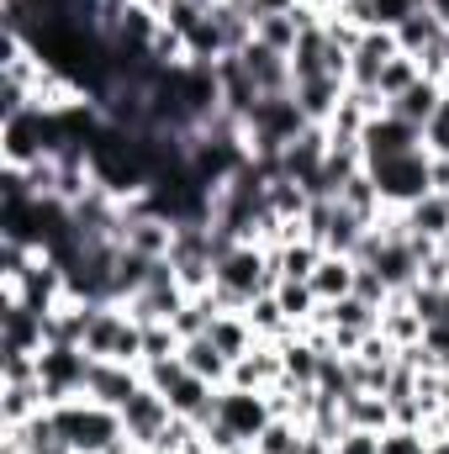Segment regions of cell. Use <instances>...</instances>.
Returning a JSON list of instances; mask_svg holds the SVG:
<instances>
[{"label": "cell", "mask_w": 449, "mask_h": 454, "mask_svg": "<svg viewBox=\"0 0 449 454\" xmlns=\"http://www.w3.org/2000/svg\"><path fill=\"white\" fill-rule=\"evenodd\" d=\"M275 280L280 275H275L264 243H232L212 264V296H217L223 312H248V301L264 296V291H275Z\"/></svg>", "instance_id": "obj_1"}, {"label": "cell", "mask_w": 449, "mask_h": 454, "mask_svg": "<svg viewBox=\"0 0 449 454\" xmlns=\"http://www.w3.org/2000/svg\"><path fill=\"white\" fill-rule=\"evenodd\" d=\"M85 354L143 364V323L127 312V301H85Z\"/></svg>", "instance_id": "obj_2"}, {"label": "cell", "mask_w": 449, "mask_h": 454, "mask_svg": "<svg viewBox=\"0 0 449 454\" xmlns=\"http://www.w3.org/2000/svg\"><path fill=\"white\" fill-rule=\"evenodd\" d=\"M48 418H53V428L69 439V450L75 454H106L112 444L127 439L122 412H116V407H101V402H91V396H69V402L48 407Z\"/></svg>", "instance_id": "obj_3"}, {"label": "cell", "mask_w": 449, "mask_h": 454, "mask_svg": "<svg viewBox=\"0 0 449 454\" xmlns=\"http://www.w3.org/2000/svg\"><path fill=\"white\" fill-rule=\"evenodd\" d=\"M386 212H407L413 201H423L434 191V153L418 148V153H402V159H381V164H365Z\"/></svg>", "instance_id": "obj_4"}, {"label": "cell", "mask_w": 449, "mask_h": 454, "mask_svg": "<svg viewBox=\"0 0 449 454\" xmlns=\"http://www.w3.org/2000/svg\"><path fill=\"white\" fill-rule=\"evenodd\" d=\"M91 364H96V359H91L85 348H75V343H48V348H37V380H43V391H48V407L69 402V396H85Z\"/></svg>", "instance_id": "obj_5"}, {"label": "cell", "mask_w": 449, "mask_h": 454, "mask_svg": "<svg viewBox=\"0 0 449 454\" xmlns=\"http://www.w3.org/2000/svg\"><path fill=\"white\" fill-rule=\"evenodd\" d=\"M217 418H223L227 428L243 439V444H254L270 423H275V407H270V391H243V386H223L217 391Z\"/></svg>", "instance_id": "obj_6"}, {"label": "cell", "mask_w": 449, "mask_h": 454, "mask_svg": "<svg viewBox=\"0 0 449 454\" xmlns=\"http://www.w3.org/2000/svg\"><path fill=\"white\" fill-rule=\"evenodd\" d=\"M359 148H365V164H381V159H402V153H418L423 148V127L402 121L397 112H381L365 121L359 132Z\"/></svg>", "instance_id": "obj_7"}, {"label": "cell", "mask_w": 449, "mask_h": 454, "mask_svg": "<svg viewBox=\"0 0 449 454\" xmlns=\"http://www.w3.org/2000/svg\"><path fill=\"white\" fill-rule=\"evenodd\" d=\"M169 423H175V412H169V402H164L148 380H143V391L122 407V428H127V439H132L138 450H154Z\"/></svg>", "instance_id": "obj_8"}, {"label": "cell", "mask_w": 449, "mask_h": 454, "mask_svg": "<svg viewBox=\"0 0 449 454\" xmlns=\"http://www.w3.org/2000/svg\"><path fill=\"white\" fill-rule=\"evenodd\" d=\"M397 53H402V48H397V32H391V27H370V32L354 43V53H349V85H354V90H375L381 69H386Z\"/></svg>", "instance_id": "obj_9"}, {"label": "cell", "mask_w": 449, "mask_h": 454, "mask_svg": "<svg viewBox=\"0 0 449 454\" xmlns=\"http://www.w3.org/2000/svg\"><path fill=\"white\" fill-rule=\"evenodd\" d=\"M138 391H143V364H116V359H96V364H91V386H85L91 402L122 412Z\"/></svg>", "instance_id": "obj_10"}, {"label": "cell", "mask_w": 449, "mask_h": 454, "mask_svg": "<svg viewBox=\"0 0 449 454\" xmlns=\"http://www.w3.org/2000/svg\"><path fill=\"white\" fill-rule=\"evenodd\" d=\"M323 159H328V127H307L296 143H286V153H280L275 175H286V180H296V185L307 191V185L318 180Z\"/></svg>", "instance_id": "obj_11"}, {"label": "cell", "mask_w": 449, "mask_h": 454, "mask_svg": "<svg viewBox=\"0 0 449 454\" xmlns=\"http://www.w3.org/2000/svg\"><path fill=\"white\" fill-rule=\"evenodd\" d=\"M280 380H286V364L275 343H254L243 359H232V375H227V386H243V391H270Z\"/></svg>", "instance_id": "obj_12"}, {"label": "cell", "mask_w": 449, "mask_h": 454, "mask_svg": "<svg viewBox=\"0 0 449 454\" xmlns=\"http://www.w3.org/2000/svg\"><path fill=\"white\" fill-rule=\"evenodd\" d=\"M402 227H407L418 243L445 248V243H449V196H445V191H429L423 201H413V207L402 212Z\"/></svg>", "instance_id": "obj_13"}, {"label": "cell", "mask_w": 449, "mask_h": 454, "mask_svg": "<svg viewBox=\"0 0 449 454\" xmlns=\"http://www.w3.org/2000/svg\"><path fill=\"white\" fill-rule=\"evenodd\" d=\"M343 90H349V80H338V74H318V80H296V85H291L296 106L307 112V121H312V127H328V121H334Z\"/></svg>", "instance_id": "obj_14"}, {"label": "cell", "mask_w": 449, "mask_h": 454, "mask_svg": "<svg viewBox=\"0 0 449 454\" xmlns=\"http://www.w3.org/2000/svg\"><path fill=\"white\" fill-rule=\"evenodd\" d=\"M48 412V391L43 380H0V428H16V423H32Z\"/></svg>", "instance_id": "obj_15"}, {"label": "cell", "mask_w": 449, "mask_h": 454, "mask_svg": "<svg viewBox=\"0 0 449 454\" xmlns=\"http://www.w3.org/2000/svg\"><path fill=\"white\" fill-rule=\"evenodd\" d=\"M238 53H243V64H248V74H254V85H259L264 96H286V90L296 85L286 53H275V48H264V43H248V48H238Z\"/></svg>", "instance_id": "obj_16"}, {"label": "cell", "mask_w": 449, "mask_h": 454, "mask_svg": "<svg viewBox=\"0 0 449 454\" xmlns=\"http://www.w3.org/2000/svg\"><path fill=\"white\" fill-rule=\"evenodd\" d=\"M323 243H312L307 232L302 238H286V243H270V264H275V275L280 280H312V270L323 264Z\"/></svg>", "instance_id": "obj_17"}, {"label": "cell", "mask_w": 449, "mask_h": 454, "mask_svg": "<svg viewBox=\"0 0 449 454\" xmlns=\"http://www.w3.org/2000/svg\"><path fill=\"white\" fill-rule=\"evenodd\" d=\"M439 106H445V85L423 74V80H418L413 90H402V96H397L386 112H397L402 121H413V127H429V121L439 116Z\"/></svg>", "instance_id": "obj_18"}, {"label": "cell", "mask_w": 449, "mask_h": 454, "mask_svg": "<svg viewBox=\"0 0 449 454\" xmlns=\"http://www.w3.org/2000/svg\"><path fill=\"white\" fill-rule=\"evenodd\" d=\"M354 275H359L354 259H343V254H323V264L312 270V291H318V301H343V296H354Z\"/></svg>", "instance_id": "obj_19"}, {"label": "cell", "mask_w": 449, "mask_h": 454, "mask_svg": "<svg viewBox=\"0 0 449 454\" xmlns=\"http://www.w3.org/2000/svg\"><path fill=\"white\" fill-rule=\"evenodd\" d=\"M180 359H185V370L191 375H201V380H212L217 391L227 386V375H232V359H227L223 348L212 339H191V343H180Z\"/></svg>", "instance_id": "obj_20"}, {"label": "cell", "mask_w": 449, "mask_h": 454, "mask_svg": "<svg viewBox=\"0 0 449 454\" xmlns=\"http://www.w3.org/2000/svg\"><path fill=\"white\" fill-rule=\"evenodd\" d=\"M275 301H280V312L291 317V328H312L318 312H323L312 280H275Z\"/></svg>", "instance_id": "obj_21"}, {"label": "cell", "mask_w": 449, "mask_h": 454, "mask_svg": "<svg viewBox=\"0 0 449 454\" xmlns=\"http://www.w3.org/2000/svg\"><path fill=\"white\" fill-rule=\"evenodd\" d=\"M445 32H449L445 21H439L429 5H418V11H413L402 27H397V48H402V53H413V59H423V53H429V48H434Z\"/></svg>", "instance_id": "obj_22"}, {"label": "cell", "mask_w": 449, "mask_h": 454, "mask_svg": "<svg viewBox=\"0 0 449 454\" xmlns=\"http://www.w3.org/2000/svg\"><path fill=\"white\" fill-rule=\"evenodd\" d=\"M423 328H429V323H423V317L407 307V296H402V291H397V296L381 307V333L397 343V348H407V343H423Z\"/></svg>", "instance_id": "obj_23"}, {"label": "cell", "mask_w": 449, "mask_h": 454, "mask_svg": "<svg viewBox=\"0 0 449 454\" xmlns=\"http://www.w3.org/2000/svg\"><path fill=\"white\" fill-rule=\"evenodd\" d=\"M207 339L217 343L227 359H243V354H248L254 343H264L259 333H254V328H248V317H243V312H217V317H212V333H207Z\"/></svg>", "instance_id": "obj_24"}, {"label": "cell", "mask_w": 449, "mask_h": 454, "mask_svg": "<svg viewBox=\"0 0 449 454\" xmlns=\"http://www.w3.org/2000/svg\"><path fill=\"white\" fill-rule=\"evenodd\" d=\"M343 423L365 428V434H386L391 428V402L370 396V391H354V396H343Z\"/></svg>", "instance_id": "obj_25"}, {"label": "cell", "mask_w": 449, "mask_h": 454, "mask_svg": "<svg viewBox=\"0 0 449 454\" xmlns=\"http://www.w3.org/2000/svg\"><path fill=\"white\" fill-rule=\"evenodd\" d=\"M254 43H264V48H275V53H296V43H302V21H296V11H280V16H254Z\"/></svg>", "instance_id": "obj_26"}, {"label": "cell", "mask_w": 449, "mask_h": 454, "mask_svg": "<svg viewBox=\"0 0 449 454\" xmlns=\"http://www.w3.org/2000/svg\"><path fill=\"white\" fill-rule=\"evenodd\" d=\"M243 317H248V328H254V333H259L264 343H275V339H286V333H296V328H291V317L280 312V301H275V291H264V296H254Z\"/></svg>", "instance_id": "obj_27"}, {"label": "cell", "mask_w": 449, "mask_h": 454, "mask_svg": "<svg viewBox=\"0 0 449 454\" xmlns=\"http://www.w3.org/2000/svg\"><path fill=\"white\" fill-rule=\"evenodd\" d=\"M338 201H343L349 212H359V217H365L370 227H375L381 217H386V201H381V191H375L370 169H359V175H354V180H349V185L338 191Z\"/></svg>", "instance_id": "obj_28"}, {"label": "cell", "mask_w": 449, "mask_h": 454, "mask_svg": "<svg viewBox=\"0 0 449 454\" xmlns=\"http://www.w3.org/2000/svg\"><path fill=\"white\" fill-rule=\"evenodd\" d=\"M418 80H423V69H418V59H413V53H397V59H391V64L381 69V80H375V96H381V101L391 106V101H397L402 90H413Z\"/></svg>", "instance_id": "obj_29"}, {"label": "cell", "mask_w": 449, "mask_h": 454, "mask_svg": "<svg viewBox=\"0 0 449 454\" xmlns=\"http://www.w3.org/2000/svg\"><path fill=\"white\" fill-rule=\"evenodd\" d=\"M302 439H307V423H296V418H275V423L254 439V454H302Z\"/></svg>", "instance_id": "obj_30"}, {"label": "cell", "mask_w": 449, "mask_h": 454, "mask_svg": "<svg viewBox=\"0 0 449 454\" xmlns=\"http://www.w3.org/2000/svg\"><path fill=\"white\" fill-rule=\"evenodd\" d=\"M307 207H312V196H307L296 180H286V175H275V180H270V212H275L280 223H302V217H307Z\"/></svg>", "instance_id": "obj_31"}, {"label": "cell", "mask_w": 449, "mask_h": 454, "mask_svg": "<svg viewBox=\"0 0 449 454\" xmlns=\"http://www.w3.org/2000/svg\"><path fill=\"white\" fill-rule=\"evenodd\" d=\"M37 264V248L32 243H11V238H0V286L11 291V286H21V275Z\"/></svg>", "instance_id": "obj_32"}, {"label": "cell", "mask_w": 449, "mask_h": 454, "mask_svg": "<svg viewBox=\"0 0 449 454\" xmlns=\"http://www.w3.org/2000/svg\"><path fill=\"white\" fill-rule=\"evenodd\" d=\"M207 11H212V5H201V0H164V5H159V21H164L169 32L191 37V32L207 21Z\"/></svg>", "instance_id": "obj_33"}, {"label": "cell", "mask_w": 449, "mask_h": 454, "mask_svg": "<svg viewBox=\"0 0 449 454\" xmlns=\"http://www.w3.org/2000/svg\"><path fill=\"white\" fill-rule=\"evenodd\" d=\"M429 450H434V439H429L423 428H397V423H391V428L381 434V454H429Z\"/></svg>", "instance_id": "obj_34"}, {"label": "cell", "mask_w": 449, "mask_h": 454, "mask_svg": "<svg viewBox=\"0 0 449 454\" xmlns=\"http://www.w3.org/2000/svg\"><path fill=\"white\" fill-rule=\"evenodd\" d=\"M169 354H180V333L169 323H143V364L148 359H169Z\"/></svg>", "instance_id": "obj_35"}, {"label": "cell", "mask_w": 449, "mask_h": 454, "mask_svg": "<svg viewBox=\"0 0 449 454\" xmlns=\"http://www.w3.org/2000/svg\"><path fill=\"white\" fill-rule=\"evenodd\" d=\"M354 296H359V301H370V307H386V301H391V286H386L375 270H365V264H359V275H354Z\"/></svg>", "instance_id": "obj_36"}, {"label": "cell", "mask_w": 449, "mask_h": 454, "mask_svg": "<svg viewBox=\"0 0 449 454\" xmlns=\"http://www.w3.org/2000/svg\"><path fill=\"white\" fill-rule=\"evenodd\" d=\"M423 348H429L434 370H449V323H429L423 328Z\"/></svg>", "instance_id": "obj_37"}, {"label": "cell", "mask_w": 449, "mask_h": 454, "mask_svg": "<svg viewBox=\"0 0 449 454\" xmlns=\"http://www.w3.org/2000/svg\"><path fill=\"white\" fill-rule=\"evenodd\" d=\"M423 148L439 159V153H449V90H445V106H439V116L423 127Z\"/></svg>", "instance_id": "obj_38"}, {"label": "cell", "mask_w": 449, "mask_h": 454, "mask_svg": "<svg viewBox=\"0 0 449 454\" xmlns=\"http://www.w3.org/2000/svg\"><path fill=\"white\" fill-rule=\"evenodd\" d=\"M418 5H423V0H375V21L397 32V27H402V21H407V16H413Z\"/></svg>", "instance_id": "obj_39"}, {"label": "cell", "mask_w": 449, "mask_h": 454, "mask_svg": "<svg viewBox=\"0 0 449 454\" xmlns=\"http://www.w3.org/2000/svg\"><path fill=\"white\" fill-rule=\"evenodd\" d=\"M334 454H381V434H365V428H349L334 444Z\"/></svg>", "instance_id": "obj_40"}, {"label": "cell", "mask_w": 449, "mask_h": 454, "mask_svg": "<svg viewBox=\"0 0 449 454\" xmlns=\"http://www.w3.org/2000/svg\"><path fill=\"white\" fill-rule=\"evenodd\" d=\"M243 5H248L254 16H280V11H296L302 0H243Z\"/></svg>", "instance_id": "obj_41"}, {"label": "cell", "mask_w": 449, "mask_h": 454, "mask_svg": "<svg viewBox=\"0 0 449 454\" xmlns=\"http://www.w3.org/2000/svg\"><path fill=\"white\" fill-rule=\"evenodd\" d=\"M302 454H334V439H318V434L307 428V439H302Z\"/></svg>", "instance_id": "obj_42"}, {"label": "cell", "mask_w": 449, "mask_h": 454, "mask_svg": "<svg viewBox=\"0 0 449 454\" xmlns=\"http://www.w3.org/2000/svg\"><path fill=\"white\" fill-rule=\"evenodd\" d=\"M434 191H445V196H449V153L434 159Z\"/></svg>", "instance_id": "obj_43"}, {"label": "cell", "mask_w": 449, "mask_h": 454, "mask_svg": "<svg viewBox=\"0 0 449 454\" xmlns=\"http://www.w3.org/2000/svg\"><path fill=\"white\" fill-rule=\"evenodd\" d=\"M423 5H429V11H434V16L449 27V0H423Z\"/></svg>", "instance_id": "obj_44"}, {"label": "cell", "mask_w": 449, "mask_h": 454, "mask_svg": "<svg viewBox=\"0 0 449 454\" xmlns=\"http://www.w3.org/2000/svg\"><path fill=\"white\" fill-rule=\"evenodd\" d=\"M429 454H449V434H445V439H434V450H429Z\"/></svg>", "instance_id": "obj_45"}, {"label": "cell", "mask_w": 449, "mask_h": 454, "mask_svg": "<svg viewBox=\"0 0 449 454\" xmlns=\"http://www.w3.org/2000/svg\"><path fill=\"white\" fill-rule=\"evenodd\" d=\"M439 323H449V286H445V317H439Z\"/></svg>", "instance_id": "obj_46"}, {"label": "cell", "mask_w": 449, "mask_h": 454, "mask_svg": "<svg viewBox=\"0 0 449 454\" xmlns=\"http://www.w3.org/2000/svg\"><path fill=\"white\" fill-rule=\"evenodd\" d=\"M138 5H154V11H159V5H164V0H138Z\"/></svg>", "instance_id": "obj_47"}, {"label": "cell", "mask_w": 449, "mask_h": 454, "mask_svg": "<svg viewBox=\"0 0 449 454\" xmlns=\"http://www.w3.org/2000/svg\"><path fill=\"white\" fill-rule=\"evenodd\" d=\"M232 454H254V444H243V450H232Z\"/></svg>", "instance_id": "obj_48"}, {"label": "cell", "mask_w": 449, "mask_h": 454, "mask_svg": "<svg viewBox=\"0 0 449 454\" xmlns=\"http://www.w3.org/2000/svg\"><path fill=\"white\" fill-rule=\"evenodd\" d=\"M148 454H180V450H148Z\"/></svg>", "instance_id": "obj_49"}, {"label": "cell", "mask_w": 449, "mask_h": 454, "mask_svg": "<svg viewBox=\"0 0 449 454\" xmlns=\"http://www.w3.org/2000/svg\"><path fill=\"white\" fill-rule=\"evenodd\" d=\"M201 5H217V0H201Z\"/></svg>", "instance_id": "obj_50"}, {"label": "cell", "mask_w": 449, "mask_h": 454, "mask_svg": "<svg viewBox=\"0 0 449 454\" xmlns=\"http://www.w3.org/2000/svg\"><path fill=\"white\" fill-rule=\"evenodd\" d=\"M445 90H449V74H445Z\"/></svg>", "instance_id": "obj_51"}, {"label": "cell", "mask_w": 449, "mask_h": 454, "mask_svg": "<svg viewBox=\"0 0 449 454\" xmlns=\"http://www.w3.org/2000/svg\"><path fill=\"white\" fill-rule=\"evenodd\" d=\"M201 454H212V450H201Z\"/></svg>", "instance_id": "obj_52"}]
</instances>
